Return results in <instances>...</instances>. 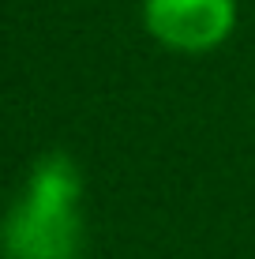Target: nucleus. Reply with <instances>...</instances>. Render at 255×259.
Listing matches in <instances>:
<instances>
[{"label":"nucleus","mask_w":255,"mask_h":259,"mask_svg":"<svg viewBox=\"0 0 255 259\" xmlns=\"http://www.w3.org/2000/svg\"><path fill=\"white\" fill-rule=\"evenodd\" d=\"M83 244V169L72 154L49 150L26 173L19 199L0 226L8 259H75Z\"/></svg>","instance_id":"nucleus-1"},{"label":"nucleus","mask_w":255,"mask_h":259,"mask_svg":"<svg viewBox=\"0 0 255 259\" xmlns=\"http://www.w3.org/2000/svg\"><path fill=\"white\" fill-rule=\"evenodd\" d=\"M143 23L165 49L210 53L233 34L236 0H146Z\"/></svg>","instance_id":"nucleus-2"}]
</instances>
